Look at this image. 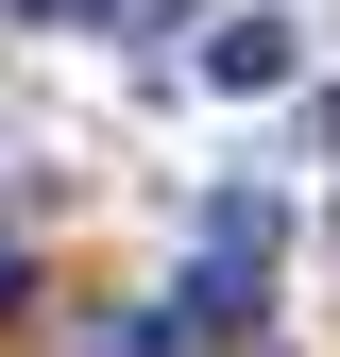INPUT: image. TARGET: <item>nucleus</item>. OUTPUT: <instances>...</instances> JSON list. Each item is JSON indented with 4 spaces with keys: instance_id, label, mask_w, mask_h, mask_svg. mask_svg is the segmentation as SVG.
Returning a JSON list of instances; mask_svg holds the SVG:
<instances>
[{
    "instance_id": "1",
    "label": "nucleus",
    "mask_w": 340,
    "mask_h": 357,
    "mask_svg": "<svg viewBox=\"0 0 340 357\" xmlns=\"http://www.w3.org/2000/svg\"><path fill=\"white\" fill-rule=\"evenodd\" d=\"M204 85H289V17H222L204 34Z\"/></svg>"
},
{
    "instance_id": "2",
    "label": "nucleus",
    "mask_w": 340,
    "mask_h": 357,
    "mask_svg": "<svg viewBox=\"0 0 340 357\" xmlns=\"http://www.w3.org/2000/svg\"><path fill=\"white\" fill-rule=\"evenodd\" d=\"M34 17H170V0H34Z\"/></svg>"
},
{
    "instance_id": "3",
    "label": "nucleus",
    "mask_w": 340,
    "mask_h": 357,
    "mask_svg": "<svg viewBox=\"0 0 340 357\" xmlns=\"http://www.w3.org/2000/svg\"><path fill=\"white\" fill-rule=\"evenodd\" d=\"M17 289H34V255H17V238H0V306H17Z\"/></svg>"
}]
</instances>
